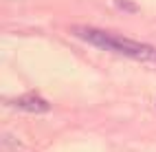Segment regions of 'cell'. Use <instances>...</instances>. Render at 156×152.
<instances>
[{
    "label": "cell",
    "mask_w": 156,
    "mask_h": 152,
    "mask_svg": "<svg viewBox=\"0 0 156 152\" xmlns=\"http://www.w3.org/2000/svg\"><path fill=\"white\" fill-rule=\"evenodd\" d=\"M70 31H73V35L86 40V42L95 44L99 49H106V51H112V53L126 55L132 60L156 62V49L150 44H143V42H136V40L123 38L112 31H103V29H95V27H73Z\"/></svg>",
    "instance_id": "obj_1"
},
{
    "label": "cell",
    "mask_w": 156,
    "mask_h": 152,
    "mask_svg": "<svg viewBox=\"0 0 156 152\" xmlns=\"http://www.w3.org/2000/svg\"><path fill=\"white\" fill-rule=\"evenodd\" d=\"M117 5H119V7H126V9H130V11H134V9H136V7H134V5H130V2H126V0H117Z\"/></svg>",
    "instance_id": "obj_3"
},
{
    "label": "cell",
    "mask_w": 156,
    "mask_h": 152,
    "mask_svg": "<svg viewBox=\"0 0 156 152\" xmlns=\"http://www.w3.org/2000/svg\"><path fill=\"white\" fill-rule=\"evenodd\" d=\"M9 104H11L13 108H18V110H27V113H46V110H51V104L44 97H40L37 93L20 95V97L11 99Z\"/></svg>",
    "instance_id": "obj_2"
}]
</instances>
